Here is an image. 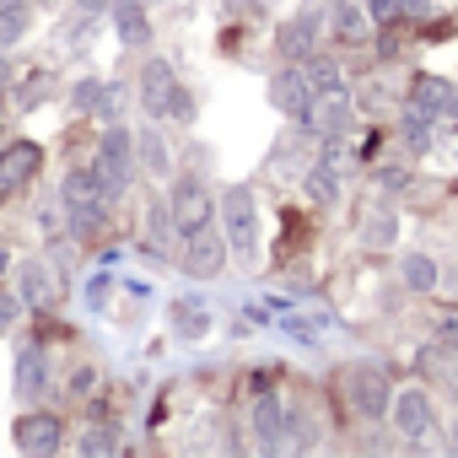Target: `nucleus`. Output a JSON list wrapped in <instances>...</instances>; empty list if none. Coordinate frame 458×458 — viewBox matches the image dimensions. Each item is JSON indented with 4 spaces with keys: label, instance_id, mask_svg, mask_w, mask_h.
Listing matches in <instances>:
<instances>
[{
    "label": "nucleus",
    "instance_id": "nucleus-1",
    "mask_svg": "<svg viewBox=\"0 0 458 458\" xmlns=\"http://www.w3.org/2000/svg\"><path fill=\"white\" fill-rule=\"evenodd\" d=\"M87 167H92V178H98V189H103L108 199H119V194L130 189V173H135V140H130V130H119V124H108Z\"/></svg>",
    "mask_w": 458,
    "mask_h": 458
},
{
    "label": "nucleus",
    "instance_id": "nucleus-2",
    "mask_svg": "<svg viewBox=\"0 0 458 458\" xmlns=\"http://www.w3.org/2000/svg\"><path fill=\"white\" fill-rule=\"evenodd\" d=\"M60 199H65V216H71V233H98L103 226V216H108V194L98 189V178H92V167H81V173H71L65 183H60Z\"/></svg>",
    "mask_w": 458,
    "mask_h": 458
},
{
    "label": "nucleus",
    "instance_id": "nucleus-3",
    "mask_svg": "<svg viewBox=\"0 0 458 458\" xmlns=\"http://www.w3.org/2000/svg\"><path fill=\"white\" fill-rule=\"evenodd\" d=\"M221 221H226V243L243 265H259V233H254V189L233 183L221 194Z\"/></svg>",
    "mask_w": 458,
    "mask_h": 458
},
{
    "label": "nucleus",
    "instance_id": "nucleus-4",
    "mask_svg": "<svg viewBox=\"0 0 458 458\" xmlns=\"http://www.w3.org/2000/svg\"><path fill=\"white\" fill-rule=\"evenodd\" d=\"M140 108L151 119H173V114L183 119L189 114V98H183V87H178L167 60H146V71H140Z\"/></svg>",
    "mask_w": 458,
    "mask_h": 458
},
{
    "label": "nucleus",
    "instance_id": "nucleus-5",
    "mask_svg": "<svg viewBox=\"0 0 458 458\" xmlns=\"http://www.w3.org/2000/svg\"><path fill=\"white\" fill-rule=\"evenodd\" d=\"M167 216H173V233L178 238H194L199 226L216 221V199H210V189L199 178H178L173 183V199H167Z\"/></svg>",
    "mask_w": 458,
    "mask_h": 458
},
{
    "label": "nucleus",
    "instance_id": "nucleus-6",
    "mask_svg": "<svg viewBox=\"0 0 458 458\" xmlns=\"http://www.w3.org/2000/svg\"><path fill=\"white\" fill-rule=\"evenodd\" d=\"M345 394H351V410H356V415H367V420L388 415V367L356 361V367L345 372Z\"/></svg>",
    "mask_w": 458,
    "mask_h": 458
},
{
    "label": "nucleus",
    "instance_id": "nucleus-7",
    "mask_svg": "<svg viewBox=\"0 0 458 458\" xmlns=\"http://www.w3.org/2000/svg\"><path fill=\"white\" fill-rule=\"evenodd\" d=\"M38 167H44V146H38V140H12V146H0V205H6L12 194H22Z\"/></svg>",
    "mask_w": 458,
    "mask_h": 458
},
{
    "label": "nucleus",
    "instance_id": "nucleus-8",
    "mask_svg": "<svg viewBox=\"0 0 458 458\" xmlns=\"http://www.w3.org/2000/svg\"><path fill=\"white\" fill-rule=\"evenodd\" d=\"M297 124H302L308 135H318V140H324V135H345V124H351V98H345L340 87H335V92H318V98L297 114Z\"/></svg>",
    "mask_w": 458,
    "mask_h": 458
},
{
    "label": "nucleus",
    "instance_id": "nucleus-9",
    "mask_svg": "<svg viewBox=\"0 0 458 458\" xmlns=\"http://www.w3.org/2000/svg\"><path fill=\"white\" fill-rule=\"evenodd\" d=\"M394 431L420 442L426 431H437V410H431V394L426 388H399L394 394Z\"/></svg>",
    "mask_w": 458,
    "mask_h": 458
},
{
    "label": "nucleus",
    "instance_id": "nucleus-10",
    "mask_svg": "<svg viewBox=\"0 0 458 458\" xmlns=\"http://www.w3.org/2000/svg\"><path fill=\"white\" fill-rule=\"evenodd\" d=\"M12 442H17V453H60V442H65V426H60V415H49V410H33V415H22L17 426H12Z\"/></svg>",
    "mask_w": 458,
    "mask_h": 458
},
{
    "label": "nucleus",
    "instance_id": "nucleus-11",
    "mask_svg": "<svg viewBox=\"0 0 458 458\" xmlns=\"http://www.w3.org/2000/svg\"><path fill=\"white\" fill-rule=\"evenodd\" d=\"M189 249H183V270L194 276V281H210V276H221V265H226V238L216 233V226H199L194 238H183Z\"/></svg>",
    "mask_w": 458,
    "mask_h": 458
},
{
    "label": "nucleus",
    "instance_id": "nucleus-12",
    "mask_svg": "<svg viewBox=\"0 0 458 458\" xmlns=\"http://www.w3.org/2000/svg\"><path fill=\"white\" fill-rule=\"evenodd\" d=\"M17 297H22L28 308H55V302H60V276H55L44 259H28L22 276H17Z\"/></svg>",
    "mask_w": 458,
    "mask_h": 458
},
{
    "label": "nucleus",
    "instance_id": "nucleus-13",
    "mask_svg": "<svg viewBox=\"0 0 458 458\" xmlns=\"http://www.w3.org/2000/svg\"><path fill=\"white\" fill-rule=\"evenodd\" d=\"M410 108L431 114V119H447V114H458V92H453V81H442V76H415Z\"/></svg>",
    "mask_w": 458,
    "mask_h": 458
},
{
    "label": "nucleus",
    "instance_id": "nucleus-14",
    "mask_svg": "<svg viewBox=\"0 0 458 458\" xmlns=\"http://www.w3.org/2000/svg\"><path fill=\"white\" fill-rule=\"evenodd\" d=\"M44 388H49V356L38 345H22L17 351V399L33 404V399H44Z\"/></svg>",
    "mask_w": 458,
    "mask_h": 458
},
{
    "label": "nucleus",
    "instance_id": "nucleus-15",
    "mask_svg": "<svg viewBox=\"0 0 458 458\" xmlns=\"http://www.w3.org/2000/svg\"><path fill=\"white\" fill-rule=\"evenodd\" d=\"M270 103H276L281 114H292V119H297V114H302V108L313 103V92H308V76H302V60H297L292 71H281V76L270 81Z\"/></svg>",
    "mask_w": 458,
    "mask_h": 458
},
{
    "label": "nucleus",
    "instance_id": "nucleus-16",
    "mask_svg": "<svg viewBox=\"0 0 458 458\" xmlns=\"http://www.w3.org/2000/svg\"><path fill=\"white\" fill-rule=\"evenodd\" d=\"M114 28H119V38L130 44V49H146L151 44V22H146V12H140V0H114Z\"/></svg>",
    "mask_w": 458,
    "mask_h": 458
},
{
    "label": "nucleus",
    "instance_id": "nucleus-17",
    "mask_svg": "<svg viewBox=\"0 0 458 458\" xmlns=\"http://www.w3.org/2000/svg\"><path fill=\"white\" fill-rule=\"evenodd\" d=\"M281 420H286L281 399H276L270 388H259V394H254V437H259V447H265V453L276 447V437H281Z\"/></svg>",
    "mask_w": 458,
    "mask_h": 458
},
{
    "label": "nucleus",
    "instance_id": "nucleus-18",
    "mask_svg": "<svg viewBox=\"0 0 458 458\" xmlns=\"http://www.w3.org/2000/svg\"><path fill=\"white\" fill-rule=\"evenodd\" d=\"M173 335H183V340L210 335V308L199 297H173Z\"/></svg>",
    "mask_w": 458,
    "mask_h": 458
},
{
    "label": "nucleus",
    "instance_id": "nucleus-19",
    "mask_svg": "<svg viewBox=\"0 0 458 458\" xmlns=\"http://www.w3.org/2000/svg\"><path fill=\"white\" fill-rule=\"evenodd\" d=\"M313 38H318V17L308 12V17H292L286 28H281V55L286 60H302L308 49H313Z\"/></svg>",
    "mask_w": 458,
    "mask_h": 458
},
{
    "label": "nucleus",
    "instance_id": "nucleus-20",
    "mask_svg": "<svg viewBox=\"0 0 458 458\" xmlns=\"http://www.w3.org/2000/svg\"><path fill=\"white\" fill-rule=\"evenodd\" d=\"M335 33H340L345 44H367V6L340 0V6H335Z\"/></svg>",
    "mask_w": 458,
    "mask_h": 458
},
{
    "label": "nucleus",
    "instance_id": "nucleus-21",
    "mask_svg": "<svg viewBox=\"0 0 458 458\" xmlns=\"http://www.w3.org/2000/svg\"><path fill=\"white\" fill-rule=\"evenodd\" d=\"M302 76H308V92H335L340 87V65L335 60H302Z\"/></svg>",
    "mask_w": 458,
    "mask_h": 458
},
{
    "label": "nucleus",
    "instance_id": "nucleus-22",
    "mask_svg": "<svg viewBox=\"0 0 458 458\" xmlns=\"http://www.w3.org/2000/svg\"><path fill=\"white\" fill-rule=\"evenodd\" d=\"M404 286H415V292H431V286H437V265H431L426 254L404 259Z\"/></svg>",
    "mask_w": 458,
    "mask_h": 458
},
{
    "label": "nucleus",
    "instance_id": "nucleus-23",
    "mask_svg": "<svg viewBox=\"0 0 458 458\" xmlns=\"http://www.w3.org/2000/svg\"><path fill=\"white\" fill-rule=\"evenodd\" d=\"M431 329H437V345L458 356V308H437V318H431Z\"/></svg>",
    "mask_w": 458,
    "mask_h": 458
},
{
    "label": "nucleus",
    "instance_id": "nucleus-24",
    "mask_svg": "<svg viewBox=\"0 0 458 458\" xmlns=\"http://www.w3.org/2000/svg\"><path fill=\"white\" fill-rule=\"evenodd\" d=\"M404 140H410L415 151H426V146H431V114L410 108V114H404Z\"/></svg>",
    "mask_w": 458,
    "mask_h": 458
},
{
    "label": "nucleus",
    "instance_id": "nucleus-25",
    "mask_svg": "<svg viewBox=\"0 0 458 458\" xmlns=\"http://www.w3.org/2000/svg\"><path fill=\"white\" fill-rule=\"evenodd\" d=\"M28 33V6H12V12H0V44H17Z\"/></svg>",
    "mask_w": 458,
    "mask_h": 458
},
{
    "label": "nucleus",
    "instance_id": "nucleus-26",
    "mask_svg": "<svg viewBox=\"0 0 458 458\" xmlns=\"http://www.w3.org/2000/svg\"><path fill=\"white\" fill-rule=\"evenodd\" d=\"M81 453H92V458L98 453H114V426H87L81 431Z\"/></svg>",
    "mask_w": 458,
    "mask_h": 458
},
{
    "label": "nucleus",
    "instance_id": "nucleus-27",
    "mask_svg": "<svg viewBox=\"0 0 458 458\" xmlns=\"http://www.w3.org/2000/svg\"><path fill=\"white\" fill-rule=\"evenodd\" d=\"M394 233H399V221H394V216H377V221H367L361 238H367L372 249H383V243H394Z\"/></svg>",
    "mask_w": 458,
    "mask_h": 458
},
{
    "label": "nucleus",
    "instance_id": "nucleus-28",
    "mask_svg": "<svg viewBox=\"0 0 458 458\" xmlns=\"http://www.w3.org/2000/svg\"><path fill=\"white\" fill-rule=\"evenodd\" d=\"M49 92V76L44 71H33L28 81H22V92H17V108H38V98Z\"/></svg>",
    "mask_w": 458,
    "mask_h": 458
},
{
    "label": "nucleus",
    "instance_id": "nucleus-29",
    "mask_svg": "<svg viewBox=\"0 0 458 458\" xmlns=\"http://www.w3.org/2000/svg\"><path fill=\"white\" fill-rule=\"evenodd\" d=\"M140 157L151 162V173H167V151H162V140H157V130H140Z\"/></svg>",
    "mask_w": 458,
    "mask_h": 458
},
{
    "label": "nucleus",
    "instance_id": "nucleus-30",
    "mask_svg": "<svg viewBox=\"0 0 458 458\" xmlns=\"http://www.w3.org/2000/svg\"><path fill=\"white\" fill-rule=\"evenodd\" d=\"M22 318V297L17 292H6V286H0V335H6L12 324Z\"/></svg>",
    "mask_w": 458,
    "mask_h": 458
},
{
    "label": "nucleus",
    "instance_id": "nucleus-31",
    "mask_svg": "<svg viewBox=\"0 0 458 458\" xmlns=\"http://www.w3.org/2000/svg\"><path fill=\"white\" fill-rule=\"evenodd\" d=\"M308 194H313V199H335V173H329V167H313Z\"/></svg>",
    "mask_w": 458,
    "mask_h": 458
},
{
    "label": "nucleus",
    "instance_id": "nucleus-32",
    "mask_svg": "<svg viewBox=\"0 0 458 458\" xmlns=\"http://www.w3.org/2000/svg\"><path fill=\"white\" fill-rule=\"evenodd\" d=\"M281 329H286L292 340H302V345H313V340H318V324H313V318H281Z\"/></svg>",
    "mask_w": 458,
    "mask_h": 458
},
{
    "label": "nucleus",
    "instance_id": "nucleus-33",
    "mask_svg": "<svg viewBox=\"0 0 458 458\" xmlns=\"http://www.w3.org/2000/svg\"><path fill=\"white\" fill-rule=\"evenodd\" d=\"M367 17H372V22H399L404 6H399V0H367Z\"/></svg>",
    "mask_w": 458,
    "mask_h": 458
},
{
    "label": "nucleus",
    "instance_id": "nucleus-34",
    "mask_svg": "<svg viewBox=\"0 0 458 458\" xmlns=\"http://www.w3.org/2000/svg\"><path fill=\"white\" fill-rule=\"evenodd\" d=\"M98 103H103V81H81V87H76V108L98 114Z\"/></svg>",
    "mask_w": 458,
    "mask_h": 458
},
{
    "label": "nucleus",
    "instance_id": "nucleus-35",
    "mask_svg": "<svg viewBox=\"0 0 458 458\" xmlns=\"http://www.w3.org/2000/svg\"><path fill=\"white\" fill-rule=\"evenodd\" d=\"M92 388H98V372H92V367H81V372L71 377V394H81V399H87Z\"/></svg>",
    "mask_w": 458,
    "mask_h": 458
},
{
    "label": "nucleus",
    "instance_id": "nucleus-36",
    "mask_svg": "<svg viewBox=\"0 0 458 458\" xmlns=\"http://www.w3.org/2000/svg\"><path fill=\"white\" fill-rule=\"evenodd\" d=\"M377 183L383 189H404V167H377Z\"/></svg>",
    "mask_w": 458,
    "mask_h": 458
},
{
    "label": "nucleus",
    "instance_id": "nucleus-37",
    "mask_svg": "<svg viewBox=\"0 0 458 458\" xmlns=\"http://www.w3.org/2000/svg\"><path fill=\"white\" fill-rule=\"evenodd\" d=\"M399 6H404L410 17H426V12H431V0H399Z\"/></svg>",
    "mask_w": 458,
    "mask_h": 458
},
{
    "label": "nucleus",
    "instance_id": "nucleus-38",
    "mask_svg": "<svg viewBox=\"0 0 458 458\" xmlns=\"http://www.w3.org/2000/svg\"><path fill=\"white\" fill-rule=\"evenodd\" d=\"M76 6H81V12H108L114 0H76Z\"/></svg>",
    "mask_w": 458,
    "mask_h": 458
},
{
    "label": "nucleus",
    "instance_id": "nucleus-39",
    "mask_svg": "<svg viewBox=\"0 0 458 458\" xmlns=\"http://www.w3.org/2000/svg\"><path fill=\"white\" fill-rule=\"evenodd\" d=\"M6 265H12V249H6V238H0V276H6Z\"/></svg>",
    "mask_w": 458,
    "mask_h": 458
},
{
    "label": "nucleus",
    "instance_id": "nucleus-40",
    "mask_svg": "<svg viewBox=\"0 0 458 458\" xmlns=\"http://www.w3.org/2000/svg\"><path fill=\"white\" fill-rule=\"evenodd\" d=\"M12 6H28V0H0V12H12Z\"/></svg>",
    "mask_w": 458,
    "mask_h": 458
},
{
    "label": "nucleus",
    "instance_id": "nucleus-41",
    "mask_svg": "<svg viewBox=\"0 0 458 458\" xmlns=\"http://www.w3.org/2000/svg\"><path fill=\"white\" fill-rule=\"evenodd\" d=\"M6 81H12V71H6V60H0V87H6Z\"/></svg>",
    "mask_w": 458,
    "mask_h": 458
}]
</instances>
